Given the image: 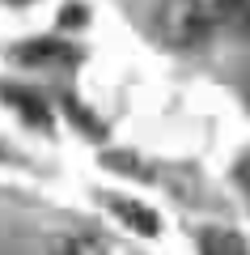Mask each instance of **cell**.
Wrapping results in <instances>:
<instances>
[{
	"instance_id": "1",
	"label": "cell",
	"mask_w": 250,
	"mask_h": 255,
	"mask_svg": "<svg viewBox=\"0 0 250 255\" xmlns=\"http://www.w3.org/2000/svg\"><path fill=\"white\" fill-rule=\"evenodd\" d=\"M157 30L170 47H199L212 34V13L199 0H166L157 9Z\"/></svg>"
},
{
	"instance_id": "2",
	"label": "cell",
	"mask_w": 250,
	"mask_h": 255,
	"mask_svg": "<svg viewBox=\"0 0 250 255\" xmlns=\"http://www.w3.org/2000/svg\"><path fill=\"white\" fill-rule=\"evenodd\" d=\"M110 209H115V213H119V221H127L136 234H157V230H161L157 213L140 209V204H132V200H110Z\"/></svg>"
},
{
	"instance_id": "3",
	"label": "cell",
	"mask_w": 250,
	"mask_h": 255,
	"mask_svg": "<svg viewBox=\"0 0 250 255\" xmlns=\"http://www.w3.org/2000/svg\"><path fill=\"white\" fill-rule=\"evenodd\" d=\"M216 17L233 30V34H250V0H221Z\"/></svg>"
},
{
	"instance_id": "4",
	"label": "cell",
	"mask_w": 250,
	"mask_h": 255,
	"mask_svg": "<svg viewBox=\"0 0 250 255\" xmlns=\"http://www.w3.org/2000/svg\"><path fill=\"white\" fill-rule=\"evenodd\" d=\"M204 255H246V247L229 230H208L204 234Z\"/></svg>"
},
{
	"instance_id": "5",
	"label": "cell",
	"mask_w": 250,
	"mask_h": 255,
	"mask_svg": "<svg viewBox=\"0 0 250 255\" xmlns=\"http://www.w3.org/2000/svg\"><path fill=\"white\" fill-rule=\"evenodd\" d=\"M9 102H13L17 111H26V119H30V124H38V128L47 124V107L34 98V94H26V90H9Z\"/></svg>"
},
{
	"instance_id": "6",
	"label": "cell",
	"mask_w": 250,
	"mask_h": 255,
	"mask_svg": "<svg viewBox=\"0 0 250 255\" xmlns=\"http://www.w3.org/2000/svg\"><path fill=\"white\" fill-rule=\"evenodd\" d=\"M55 255H102V247L89 243V238H64V243L55 247Z\"/></svg>"
}]
</instances>
